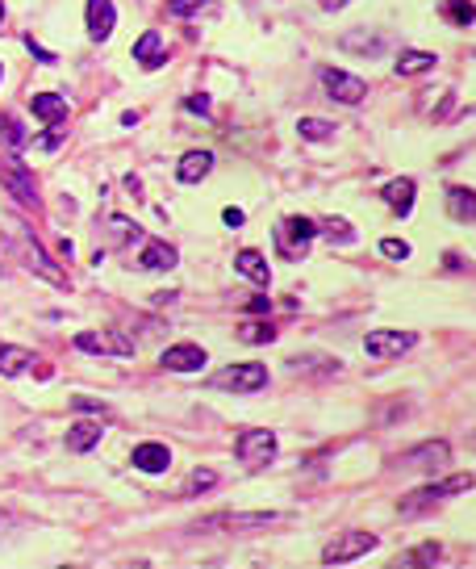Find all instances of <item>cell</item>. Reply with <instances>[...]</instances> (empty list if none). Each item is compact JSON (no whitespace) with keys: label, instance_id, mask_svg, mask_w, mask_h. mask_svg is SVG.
<instances>
[{"label":"cell","instance_id":"cell-1","mask_svg":"<svg viewBox=\"0 0 476 569\" xmlns=\"http://www.w3.org/2000/svg\"><path fill=\"white\" fill-rule=\"evenodd\" d=\"M209 385H214V390H226V394H255V390L268 385V369H263L260 361L226 364V369H217L214 377H209Z\"/></svg>","mask_w":476,"mask_h":569},{"label":"cell","instance_id":"cell-2","mask_svg":"<svg viewBox=\"0 0 476 569\" xmlns=\"http://www.w3.org/2000/svg\"><path fill=\"white\" fill-rule=\"evenodd\" d=\"M376 548H380L376 532H343L322 548V565H347V561H359L364 553H376Z\"/></svg>","mask_w":476,"mask_h":569},{"label":"cell","instance_id":"cell-3","mask_svg":"<svg viewBox=\"0 0 476 569\" xmlns=\"http://www.w3.org/2000/svg\"><path fill=\"white\" fill-rule=\"evenodd\" d=\"M468 486H472V477H468V473H455V477H443V482H431V486H423V490L405 494V498H401V511H405V515L426 511V506L443 503V498H455V494H464Z\"/></svg>","mask_w":476,"mask_h":569},{"label":"cell","instance_id":"cell-4","mask_svg":"<svg viewBox=\"0 0 476 569\" xmlns=\"http://www.w3.org/2000/svg\"><path fill=\"white\" fill-rule=\"evenodd\" d=\"M0 185L9 188V193L22 201L25 209L43 206V201H38V185H33V172L22 164V159H17V155H5V159H0Z\"/></svg>","mask_w":476,"mask_h":569},{"label":"cell","instance_id":"cell-5","mask_svg":"<svg viewBox=\"0 0 476 569\" xmlns=\"http://www.w3.org/2000/svg\"><path fill=\"white\" fill-rule=\"evenodd\" d=\"M238 460L247 465V469H268L271 460H276V436L271 431H263V427H251V431H243L238 436Z\"/></svg>","mask_w":476,"mask_h":569},{"label":"cell","instance_id":"cell-6","mask_svg":"<svg viewBox=\"0 0 476 569\" xmlns=\"http://www.w3.org/2000/svg\"><path fill=\"white\" fill-rule=\"evenodd\" d=\"M318 235V222L314 218H281L276 222V243H281L284 260H297V256H305V247H309V239Z\"/></svg>","mask_w":476,"mask_h":569},{"label":"cell","instance_id":"cell-7","mask_svg":"<svg viewBox=\"0 0 476 569\" xmlns=\"http://www.w3.org/2000/svg\"><path fill=\"white\" fill-rule=\"evenodd\" d=\"M281 519L276 511H255V515H209L196 524V532H260V527H271Z\"/></svg>","mask_w":476,"mask_h":569},{"label":"cell","instance_id":"cell-8","mask_svg":"<svg viewBox=\"0 0 476 569\" xmlns=\"http://www.w3.org/2000/svg\"><path fill=\"white\" fill-rule=\"evenodd\" d=\"M76 352H88V356H134V343L126 335H118V331H80Z\"/></svg>","mask_w":476,"mask_h":569},{"label":"cell","instance_id":"cell-9","mask_svg":"<svg viewBox=\"0 0 476 569\" xmlns=\"http://www.w3.org/2000/svg\"><path fill=\"white\" fill-rule=\"evenodd\" d=\"M322 84H326V92L335 101H343V105H359V101L368 97V84L359 76H351V72H343V67H322Z\"/></svg>","mask_w":476,"mask_h":569},{"label":"cell","instance_id":"cell-10","mask_svg":"<svg viewBox=\"0 0 476 569\" xmlns=\"http://www.w3.org/2000/svg\"><path fill=\"white\" fill-rule=\"evenodd\" d=\"M418 343L414 331H368L364 335V352L376 356V361H389V356H401V352H410Z\"/></svg>","mask_w":476,"mask_h":569},{"label":"cell","instance_id":"cell-11","mask_svg":"<svg viewBox=\"0 0 476 569\" xmlns=\"http://www.w3.org/2000/svg\"><path fill=\"white\" fill-rule=\"evenodd\" d=\"M447 460H452V444H447V439H431V444H418L410 457H401V465H405V469L434 473V469H443Z\"/></svg>","mask_w":476,"mask_h":569},{"label":"cell","instance_id":"cell-12","mask_svg":"<svg viewBox=\"0 0 476 569\" xmlns=\"http://www.w3.org/2000/svg\"><path fill=\"white\" fill-rule=\"evenodd\" d=\"M84 17H88V38H92V43H109V34H113V25H118L113 0H88Z\"/></svg>","mask_w":476,"mask_h":569},{"label":"cell","instance_id":"cell-13","mask_svg":"<svg viewBox=\"0 0 476 569\" xmlns=\"http://www.w3.org/2000/svg\"><path fill=\"white\" fill-rule=\"evenodd\" d=\"M205 361H209V352L201 343H176V348H167L159 356V364L172 372H196V369H205Z\"/></svg>","mask_w":476,"mask_h":569},{"label":"cell","instance_id":"cell-14","mask_svg":"<svg viewBox=\"0 0 476 569\" xmlns=\"http://www.w3.org/2000/svg\"><path fill=\"white\" fill-rule=\"evenodd\" d=\"M380 198L389 201V209L397 218H410L414 214V201H418V185H414L410 176H401V180H389V185H380Z\"/></svg>","mask_w":476,"mask_h":569},{"label":"cell","instance_id":"cell-15","mask_svg":"<svg viewBox=\"0 0 476 569\" xmlns=\"http://www.w3.org/2000/svg\"><path fill=\"white\" fill-rule=\"evenodd\" d=\"M209 172H214V151H185L180 164H176V180L180 185H201Z\"/></svg>","mask_w":476,"mask_h":569},{"label":"cell","instance_id":"cell-16","mask_svg":"<svg viewBox=\"0 0 476 569\" xmlns=\"http://www.w3.org/2000/svg\"><path fill=\"white\" fill-rule=\"evenodd\" d=\"M134 469L142 473H163L167 465H172V452H167V444H155V439H142V444H134Z\"/></svg>","mask_w":476,"mask_h":569},{"label":"cell","instance_id":"cell-17","mask_svg":"<svg viewBox=\"0 0 476 569\" xmlns=\"http://www.w3.org/2000/svg\"><path fill=\"white\" fill-rule=\"evenodd\" d=\"M234 273H243L251 284H263V289L271 284V268H268V260H263L255 247H243V252L234 256Z\"/></svg>","mask_w":476,"mask_h":569},{"label":"cell","instance_id":"cell-18","mask_svg":"<svg viewBox=\"0 0 476 569\" xmlns=\"http://www.w3.org/2000/svg\"><path fill=\"white\" fill-rule=\"evenodd\" d=\"M134 59H138L142 67H147V72H155V67H163L167 63V46H163V38L155 30H147L138 38V43H134Z\"/></svg>","mask_w":476,"mask_h":569},{"label":"cell","instance_id":"cell-19","mask_svg":"<svg viewBox=\"0 0 476 569\" xmlns=\"http://www.w3.org/2000/svg\"><path fill=\"white\" fill-rule=\"evenodd\" d=\"M100 419H80V423L67 427V452H88L92 444H100Z\"/></svg>","mask_w":476,"mask_h":569},{"label":"cell","instance_id":"cell-20","mask_svg":"<svg viewBox=\"0 0 476 569\" xmlns=\"http://www.w3.org/2000/svg\"><path fill=\"white\" fill-rule=\"evenodd\" d=\"M142 268H151V273H167V268H176L180 264V256H176L172 243H163V239H151L147 243V252L138 256Z\"/></svg>","mask_w":476,"mask_h":569},{"label":"cell","instance_id":"cell-21","mask_svg":"<svg viewBox=\"0 0 476 569\" xmlns=\"http://www.w3.org/2000/svg\"><path fill=\"white\" fill-rule=\"evenodd\" d=\"M25 264H30V268H33V273H38V276H46V281H51V284H59V289H67V273H63V268H54V264L51 260H46V252H43V247H38V243H25Z\"/></svg>","mask_w":476,"mask_h":569},{"label":"cell","instance_id":"cell-22","mask_svg":"<svg viewBox=\"0 0 476 569\" xmlns=\"http://www.w3.org/2000/svg\"><path fill=\"white\" fill-rule=\"evenodd\" d=\"M447 218L452 222H476V193L472 188H447Z\"/></svg>","mask_w":476,"mask_h":569},{"label":"cell","instance_id":"cell-23","mask_svg":"<svg viewBox=\"0 0 476 569\" xmlns=\"http://www.w3.org/2000/svg\"><path fill=\"white\" fill-rule=\"evenodd\" d=\"M30 110L38 121H46V126H54V121L67 118V101L59 97V92H38V97L30 101Z\"/></svg>","mask_w":476,"mask_h":569},{"label":"cell","instance_id":"cell-24","mask_svg":"<svg viewBox=\"0 0 476 569\" xmlns=\"http://www.w3.org/2000/svg\"><path fill=\"white\" fill-rule=\"evenodd\" d=\"M343 51H351V55H364V59H376L380 51H385V34H347L343 38Z\"/></svg>","mask_w":476,"mask_h":569},{"label":"cell","instance_id":"cell-25","mask_svg":"<svg viewBox=\"0 0 476 569\" xmlns=\"http://www.w3.org/2000/svg\"><path fill=\"white\" fill-rule=\"evenodd\" d=\"M30 352L17 348V343H0V377H22L30 369Z\"/></svg>","mask_w":476,"mask_h":569},{"label":"cell","instance_id":"cell-26","mask_svg":"<svg viewBox=\"0 0 476 569\" xmlns=\"http://www.w3.org/2000/svg\"><path fill=\"white\" fill-rule=\"evenodd\" d=\"M431 67H434L431 51H401L397 63H393V72H397V76H423V72H431Z\"/></svg>","mask_w":476,"mask_h":569},{"label":"cell","instance_id":"cell-27","mask_svg":"<svg viewBox=\"0 0 476 569\" xmlns=\"http://www.w3.org/2000/svg\"><path fill=\"white\" fill-rule=\"evenodd\" d=\"M0 142H5V151L9 155H17L25 147V126H22V118H13V113H5L0 118Z\"/></svg>","mask_w":476,"mask_h":569},{"label":"cell","instance_id":"cell-28","mask_svg":"<svg viewBox=\"0 0 476 569\" xmlns=\"http://www.w3.org/2000/svg\"><path fill=\"white\" fill-rule=\"evenodd\" d=\"M217 0H167V17H180V22H193L201 13H214Z\"/></svg>","mask_w":476,"mask_h":569},{"label":"cell","instance_id":"cell-29","mask_svg":"<svg viewBox=\"0 0 476 569\" xmlns=\"http://www.w3.org/2000/svg\"><path fill=\"white\" fill-rule=\"evenodd\" d=\"M401 565L405 569H423V565H443V548L439 545H418L410 548L405 557H401Z\"/></svg>","mask_w":476,"mask_h":569},{"label":"cell","instance_id":"cell-30","mask_svg":"<svg viewBox=\"0 0 476 569\" xmlns=\"http://www.w3.org/2000/svg\"><path fill=\"white\" fill-rule=\"evenodd\" d=\"M439 13H443L452 25H472L476 22V5H472V0H443Z\"/></svg>","mask_w":476,"mask_h":569},{"label":"cell","instance_id":"cell-31","mask_svg":"<svg viewBox=\"0 0 476 569\" xmlns=\"http://www.w3.org/2000/svg\"><path fill=\"white\" fill-rule=\"evenodd\" d=\"M238 340L243 343H271L276 340V327H271L268 318H263V323H238Z\"/></svg>","mask_w":476,"mask_h":569},{"label":"cell","instance_id":"cell-32","mask_svg":"<svg viewBox=\"0 0 476 569\" xmlns=\"http://www.w3.org/2000/svg\"><path fill=\"white\" fill-rule=\"evenodd\" d=\"M297 134H301V139H330V134H335V121H326V118H301L297 121Z\"/></svg>","mask_w":476,"mask_h":569},{"label":"cell","instance_id":"cell-33","mask_svg":"<svg viewBox=\"0 0 476 569\" xmlns=\"http://www.w3.org/2000/svg\"><path fill=\"white\" fill-rule=\"evenodd\" d=\"M318 230H322V235H326L330 243H351V239H356V230H351V222H343V218H326Z\"/></svg>","mask_w":476,"mask_h":569},{"label":"cell","instance_id":"cell-34","mask_svg":"<svg viewBox=\"0 0 476 569\" xmlns=\"http://www.w3.org/2000/svg\"><path fill=\"white\" fill-rule=\"evenodd\" d=\"M217 486V473L214 469H196L193 477L185 482V494H205V490H214Z\"/></svg>","mask_w":476,"mask_h":569},{"label":"cell","instance_id":"cell-35","mask_svg":"<svg viewBox=\"0 0 476 569\" xmlns=\"http://www.w3.org/2000/svg\"><path fill=\"white\" fill-rule=\"evenodd\" d=\"M380 256H385V260H410V243L405 239H380Z\"/></svg>","mask_w":476,"mask_h":569},{"label":"cell","instance_id":"cell-36","mask_svg":"<svg viewBox=\"0 0 476 569\" xmlns=\"http://www.w3.org/2000/svg\"><path fill=\"white\" fill-rule=\"evenodd\" d=\"M59 142H63V121H54V126L43 134V139H33V147H38V151H54Z\"/></svg>","mask_w":476,"mask_h":569},{"label":"cell","instance_id":"cell-37","mask_svg":"<svg viewBox=\"0 0 476 569\" xmlns=\"http://www.w3.org/2000/svg\"><path fill=\"white\" fill-rule=\"evenodd\" d=\"M109 227H113V230H118V235H121V239H142V230L138 227H134V222L130 218H121V214H113V218H109Z\"/></svg>","mask_w":476,"mask_h":569},{"label":"cell","instance_id":"cell-38","mask_svg":"<svg viewBox=\"0 0 476 569\" xmlns=\"http://www.w3.org/2000/svg\"><path fill=\"white\" fill-rule=\"evenodd\" d=\"M71 410H84V415H109V406L97 402V398H71Z\"/></svg>","mask_w":476,"mask_h":569},{"label":"cell","instance_id":"cell-39","mask_svg":"<svg viewBox=\"0 0 476 569\" xmlns=\"http://www.w3.org/2000/svg\"><path fill=\"white\" fill-rule=\"evenodd\" d=\"M185 110H193V113H209V97H188V101H185Z\"/></svg>","mask_w":476,"mask_h":569},{"label":"cell","instance_id":"cell-40","mask_svg":"<svg viewBox=\"0 0 476 569\" xmlns=\"http://www.w3.org/2000/svg\"><path fill=\"white\" fill-rule=\"evenodd\" d=\"M222 222H226V227H243L247 218H243V209H234V206H230L226 214H222Z\"/></svg>","mask_w":476,"mask_h":569},{"label":"cell","instance_id":"cell-41","mask_svg":"<svg viewBox=\"0 0 476 569\" xmlns=\"http://www.w3.org/2000/svg\"><path fill=\"white\" fill-rule=\"evenodd\" d=\"M25 46H30V51H33L38 59H43V63H54V55H51V51H46V46H38L33 38H25Z\"/></svg>","mask_w":476,"mask_h":569},{"label":"cell","instance_id":"cell-42","mask_svg":"<svg viewBox=\"0 0 476 569\" xmlns=\"http://www.w3.org/2000/svg\"><path fill=\"white\" fill-rule=\"evenodd\" d=\"M343 5H347V0H322V9H326V13H338Z\"/></svg>","mask_w":476,"mask_h":569},{"label":"cell","instance_id":"cell-43","mask_svg":"<svg viewBox=\"0 0 476 569\" xmlns=\"http://www.w3.org/2000/svg\"><path fill=\"white\" fill-rule=\"evenodd\" d=\"M0 22H5V0H0Z\"/></svg>","mask_w":476,"mask_h":569},{"label":"cell","instance_id":"cell-44","mask_svg":"<svg viewBox=\"0 0 476 569\" xmlns=\"http://www.w3.org/2000/svg\"><path fill=\"white\" fill-rule=\"evenodd\" d=\"M468 439H472V448H476V431H472V436H468Z\"/></svg>","mask_w":476,"mask_h":569},{"label":"cell","instance_id":"cell-45","mask_svg":"<svg viewBox=\"0 0 476 569\" xmlns=\"http://www.w3.org/2000/svg\"><path fill=\"white\" fill-rule=\"evenodd\" d=\"M0 76H5V67H0Z\"/></svg>","mask_w":476,"mask_h":569}]
</instances>
